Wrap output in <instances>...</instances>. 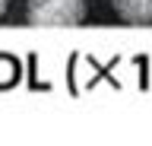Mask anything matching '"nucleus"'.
Wrapping results in <instances>:
<instances>
[{
  "label": "nucleus",
  "instance_id": "obj_1",
  "mask_svg": "<svg viewBox=\"0 0 152 146\" xmlns=\"http://www.w3.org/2000/svg\"><path fill=\"white\" fill-rule=\"evenodd\" d=\"M86 16L83 0H28L32 26H76Z\"/></svg>",
  "mask_w": 152,
  "mask_h": 146
},
{
  "label": "nucleus",
  "instance_id": "obj_3",
  "mask_svg": "<svg viewBox=\"0 0 152 146\" xmlns=\"http://www.w3.org/2000/svg\"><path fill=\"white\" fill-rule=\"evenodd\" d=\"M7 3H10V0H0V16H3V10H7Z\"/></svg>",
  "mask_w": 152,
  "mask_h": 146
},
{
  "label": "nucleus",
  "instance_id": "obj_2",
  "mask_svg": "<svg viewBox=\"0 0 152 146\" xmlns=\"http://www.w3.org/2000/svg\"><path fill=\"white\" fill-rule=\"evenodd\" d=\"M114 10L127 22H152V0H114Z\"/></svg>",
  "mask_w": 152,
  "mask_h": 146
}]
</instances>
